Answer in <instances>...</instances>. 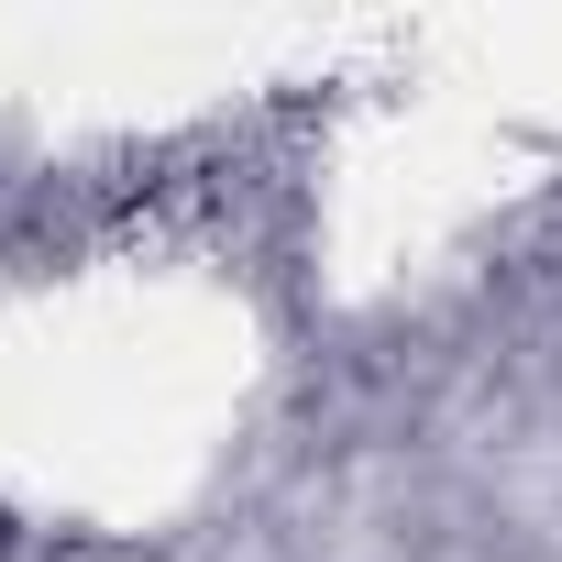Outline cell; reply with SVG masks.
Wrapping results in <instances>:
<instances>
[{"label":"cell","mask_w":562,"mask_h":562,"mask_svg":"<svg viewBox=\"0 0 562 562\" xmlns=\"http://www.w3.org/2000/svg\"><path fill=\"white\" fill-rule=\"evenodd\" d=\"M0 551H12V518H0Z\"/></svg>","instance_id":"6da1fadb"}]
</instances>
